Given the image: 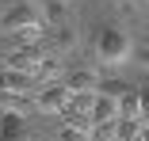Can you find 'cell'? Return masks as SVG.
<instances>
[{"instance_id": "obj_1", "label": "cell", "mask_w": 149, "mask_h": 141, "mask_svg": "<svg viewBox=\"0 0 149 141\" xmlns=\"http://www.w3.org/2000/svg\"><path fill=\"white\" fill-rule=\"evenodd\" d=\"M0 35L15 38L19 46L38 42L42 38V23H38L35 4H12V8H4V15H0Z\"/></svg>"}, {"instance_id": "obj_2", "label": "cell", "mask_w": 149, "mask_h": 141, "mask_svg": "<svg viewBox=\"0 0 149 141\" xmlns=\"http://www.w3.org/2000/svg\"><path fill=\"white\" fill-rule=\"evenodd\" d=\"M134 53L130 46V35L123 31V27H103V31L96 35V57L100 65H118V61H126Z\"/></svg>"}, {"instance_id": "obj_3", "label": "cell", "mask_w": 149, "mask_h": 141, "mask_svg": "<svg viewBox=\"0 0 149 141\" xmlns=\"http://www.w3.org/2000/svg\"><path fill=\"white\" fill-rule=\"evenodd\" d=\"M65 103H69V88L61 80H50V84L35 88V111H42V115H57Z\"/></svg>"}, {"instance_id": "obj_4", "label": "cell", "mask_w": 149, "mask_h": 141, "mask_svg": "<svg viewBox=\"0 0 149 141\" xmlns=\"http://www.w3.org/2000/svg\"><path fill=\"white\" fill-rule=\"evenodd\" d=\"M42 57H46V50H42L38 42H31V46H15L8 57H4V69H19V73L31 76V69H35Z\"/></svg>"}, {"instance_id": "obj_5", "label": "cell", "mask_w": 149, "mask_h": 141, "mask_svg": "<svg viewBox=\"0 0 149 141\" xmlns=\"http://www.w3.org/2000/svg\"><path fill=\"white\" fill-rule=\"evenodd\" d=\"M0 141H35L27 133L19 111H4V115H0Z\"/></svg>"}, {"instance_id": "obj_6", "label": "cell", "mask_w": 149, "mask_h": 141, "mask_svg": "<svg viewBox=\"0 0 149 141\" xmlns=\"http://www.w3.org/2000/svg\"><path fill=\"white\" fill-rule=\"evenodd\" d=\"M118 118V103L111 95H100L96 92V103H92V115H88V130L92 126H103V122H115Z\"/></svg>"}, {"instance_id": "obj_7", "label": "cell", "mask_w": 149, "mask_h": 141, "mask_svg": "<svg viewBox=\"0 0 149 141\" xmlns=\"http://www.w3.org/2000/svg\"><path fill=\"white\" fill-rule=\"evenodd\" d=\"M38 84L27 76V73H19V69H0V92H19V95H27V92H35Z\"/></svg>"}, {"instance_id": "obj_8", "label": "cell", "mask_w": 149, "mask_h": 141, "mask_svg": "<svg viewBox=\"0 0 149 141\" xmlns=\"http://www.w3.org/2000/svg\"><path fill=\"white\" fill-rule=\"evenodd\" d=\"M96 84H100V69L84 65V69H73V76L65 80V88L69 92H96Z\"/></svg>"}, {"instance_id": "obj_9", "label": "cell", "mask_w": 149, "mask_h": 141, "mask_svg": "<svg viewBox=\"0 0 149 141\" xmlns=\"http://www.w3.org/2000/svg\"><path fill=\"white\" fill-rule=\"evenodd\" d=\"M69 50H77V31L69 23H57L54 27V53H69Z\"/></svg>"}, {"instance_id": "obj_10", "label": "cell", "mask_w": 149, "mask_h": 141, "mask_svg": "<svg viewBox=\"0 0 149 141\" xmlns=\"http://www.w3.org/2000/svg\"><path fill=\"white\" fill-rule=\"evenodd\" d=\"M115 103H118V118H138V122H141V107H138V88H126V92L118 95Z\"/></svg>"}, {"instance_id": "obj_11", "label": "cell", "mask_w": 149, "mask_h": 141, "mask_svg": "<svg viewBox=\"0 0 149 141\" xmlns=\"http://www.w3.org/2000/svg\"><path fill=\"white\" fill-rule=\"evenodd\" d=\"M42 12H46V19L57 27V23H65V12H69V0H46L42 4Z\"/></svg>"}, {"instance_id": "obj_12", "label": "cell", "mask_w": 149, "mask_h": 141, "mask_svg": "<svg viewBox=\"0 0 149 141\" xmlns=\"http://www.w3.org/2000/svg\"><path fill=\"white\" fill-rule=\"evenodd\" d=\"M57 141H92V130H80V126H61V130H57Z\"/></svg>"}, {"instance_id": "obj_13", "label": "cell", "mask_w": 149, "mask_h": 141, "mask_svg": "<svg viewBox=\"0 0 149 141\" xmlns=\"http://www.w3.org/2000/svg\"><path fill=\"white\" fill-rule=\"evenodd\" d=\"M96 92H100V95H111V99H118V95L126 92V84H123V80H103V76H100Z\"/></svg>"}, {"instance_id": "obj_14", "label": "cell", "mask_w": 149, "mask_h": 141, "mask_svg": "<svg viewBox=\"0 0 149 141\" xmlns=\"http://www.w3.org/2000/svg\"><path fill=\"white\" fill-rule=\"evenodd\" d=\"M138 107H141V122H149V84L138 88Z\"/></svg>"}, {"instance_id": "obj_15", "label": "cell", "mask_w": 149, "mask_h": 141, "mask_svg": "<svg viewBox=\"0 0 149 141\" xmlns=\"http://www.w3.org/2000/svg\"><path fill=\"white\" fill-rule=\"evenodd\" d=\"M138 61H141V65H145V69H149V42H145V46H141V50H138Z\"/></svg>"}, {"instance_id": "obj_16", "label": "cell", "mask_w": 149, "mask_h": 141, "mask_svg": "<svg viewBox=\"0 0 149 141\" xmlns=\"http://www.w3.org/2000/svg\"><path fill=\"white\" fill-rule=\"evenodd\" d=\"M31 4H35V8H42V4H46V0H31Z\"/></svg>"}, {"instance_id": "obj_17", "label": "cell", "mask_w": 149, "mask_h": 141, "mask_svg": "<svg viewBox=\"0 0 149 141\" xmlns=\"http://www.w3.org/2000/svg\"><path fill=\"white\" fill-rule=\"evenodd\" d=\"M103 141H123V137H103Z\"/></svg>"}, {"instance_id": "obj_18", "label": "cell", "mask_w": 149, "mask_h": 141, "mask_svg": "<svg viewBox=\"0 0 149 141\" xmlns=\"http://www.w3.org/2000/svg\"><path fill=\"white\" fill-rule=\"evenodd\" d=\"M0 115H4V111H0Z\"/></svg>"}, {"instance_id": "obj_19", "label": "cell", "mask_w": 149, "mask_h": 141, "mask_svg": "<svg viewBox=\"0 0 149 141\" xmlns=\"http://www.w3.org/2000/svg\"><path fill=\"white\" fill-rule=\"evenodd\" d=\"M54 141H57V137H54Z\"/></svg>"}]
</instances>
